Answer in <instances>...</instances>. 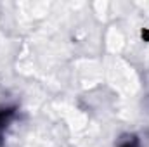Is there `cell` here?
<instances>
[{
	"instance_id": "1",
	"label": "cell",
	"mask_w": 149,
	"mask_h": 147,
	"mask_svg": "<svg viewBox=\"0 0 149 147\" xmlns=\"http://www.w3.org/2000/svg\"><path fill=\"white\" fill-rule=\"evenodd\" d=\"M16 116H17V107L16 106H0V144L3 140V135H5L7 128L16 119Z\"/></svg>"
},
{
	"instance_id": "2",
	"label": "cell",
	"mask_w": 149,
	"mask_h": 147,
	"mask_svg": "<svg viewBox=\"0 0 149 147\" xmlns=\"http://www.w3.org/2000/svg\"><path fill=\"white\" fill-rule=\"evenodd\" d=\"M118 147H141V142L135 135H127V137H123V140L120 142Z\"/></svg>"
},
{
	"instance_id": "3",
	"label": "cell",
	"mask_w": 149,
	"mask_h": 147,
	"mask_svg": "<svg viewBox=\"0 0 149 147\" xmlns=\"http://www.w3.org/2000/svg\"><path fill=\"white\" fill-rule=\"evenodd\" d=\"M142 38L149 40V30H144V31H142Z\"/></svg>"
}]
</instances>
